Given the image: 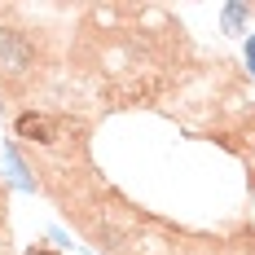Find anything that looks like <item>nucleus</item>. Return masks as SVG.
<instances>
[{
	"label": "nucleus",
	"instance_id": "1",
	"mask_svg": "<svg viewBox=\"0 0 255 255\" xmlns=\"http://www.w3.org/2000/svg\"><path fill=\"white\" fill-rule=\"evenodd\" d=\"M53 71V40L44 26L26 22L22 9L0 4V97L26 102Z\"/></svg>",
	"mask_w": 255,
	"mask_h": 255
},
{
	"label": "nucleus",
	"instance_id": "2",
	"mask_svg": "<svg viewBox=\"0 0 255 255\" xmlns=\"http://www.w3.org/2000/svg\"><path fill=\"white\" fill-rule=\"evenodd\" d=\"M247 13H251L247 4H229V9H225V31H233V35H238V26H242V18H247Z\"/></svg>",
	"mask_w": 255,
	"mask_h": 255
},
{
	"label": "nucleus",
	"instance_id": "3",
	"mask_svg": "<svg viewBox=\"0 0 255 255\" xmlns=\"http://www.w3.org/2000/svg\"><path fill=\"white\" fill-rule=\"evenodd\" d=\"M9 238V203H4V185H0V247Z\"/></svg>",
	"mask_w": 255,
	"mask_h": 255
},
{
	"label": "nucleus",
	"instance_id": "4",
	"mask_svg": "<svg viewBox=\"0 0 255 255\" xmlns=\"http://www.w3.org/2000/svg\"><path fill=\"white\" fill-rule=\"evenodd\" d=\"M26 255H53V251H26Z\"/></svg>",
	"mask_w": 255,
	"mask_h": 255
}]
</instances>
